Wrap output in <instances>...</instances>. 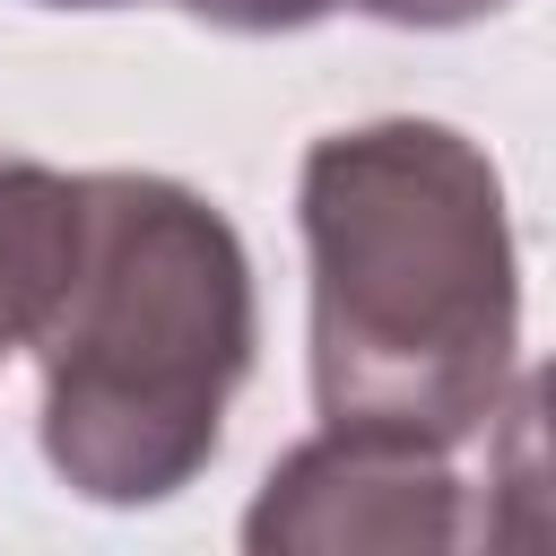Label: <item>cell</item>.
<instances>
[{
    "label": "cell",
    "instance_id": "obj_6",
    "mask_svg": "<svg viewBox=\"0 0 556 556\" xmlns=\"http://www.w3.org/2000/svg\"><path fill=\"white\" fill-rule=\"evenodd\" d=\"M348 9H365L382 26H478V17H504L521 0H348Z\"/></svg>",
    "mask_w": 556,
    "mask_h": 556
},
{
    "label": "cell",
    "instance_id": "obj_4",
    "mask_svg": "<svg viewBox=\"0 0 556 556\" xmlns=\"http://www.w3.org/2000/svg\"><path fill=\"white\" fill-rule=\"evenodd\" d=\"M78 252V174L0 156V356L35 339Z\"/></svg>",
    "mask_w": 556,
    "mask_h": 556
},
{
    "label": "cell",
    "instance_id": "obj_3",
    "mask_svg": "<svg viewBox=\"0 0 556 556\" xmlns=\"http://www.w3.org/2000/svg\"><path fill=\"white\" fill-rule=\"evenodd\" d=\"M460 539L469 513H460L452 443L400 426H330V417L261 478L243 513V547L261 556H434Z\"/></svg>",
    "mask_w": 556,
    "mask_h": 556
},
{
    "label": "cell",
    "instance_id": "obj_5",
    "mask_svg": "<svg viewBox=\"0 0 556 556\" xmlns=\"http://www.w3.org/2000/svg\"><path fill=\"white\" fill-rule=\"evenodd\" d=\"M182 9L200 26H226V35H295V26H313L348 0H182Z\"/></svg>",
    "mask_w": 556,
    "mask_h": 556
},
{
    "label": "cell",
    "instance_id": "obj_2",
    "mask_svg": "<svg viewBox=\"0 0 556 556\" xmlns=\"http://www.w3.org/2000/svg\"><path fill=\"white\" fill-rule=\"evenodd\" d=\"M252 252L174 174H78V252L35 321L43 460L87 504H165L217 443L252 374Z\"/></svg>",
    "mask_w": 556,
    "mask_h": 556
},
{
    "label": "cell",
    "instance_id": "obj_7",
    "mask_svg": "<svg viewBox=\"0 0 556 556\" xmlns=\"http://www.w3.org/2000/svg\"><path fill=\"white\" fill-rule=\"evenodd\" d=\"M43 9H122V0H43Z\"/></svg>",
    "mask_w": 556,
    "mask_h": 556
},
{
    "label": "cell",
    "instance_id": "obj_1",
    "mask_svg": "<svg viewBox=\"0 0 556 556\" xmlns=\"http://www.w3.org/2000/svg\"><path fill=\"white\" fill-rule=\"evenodd\" d=\"M313 269V408L469 443L521 356V252L495 156L426 113L321 130L295 174Z\"/></svg>",
    "mask_w": 556,
    "mask_h": 556
}]
</instances>
